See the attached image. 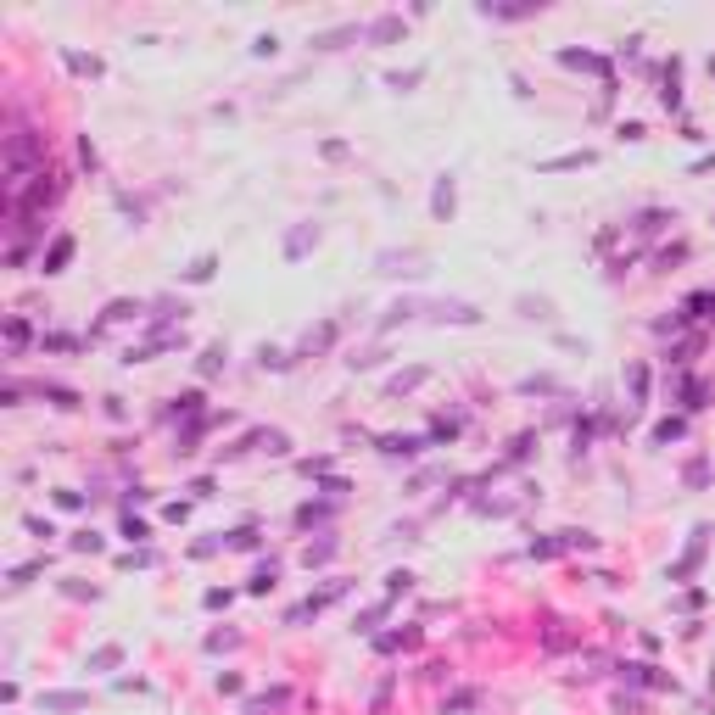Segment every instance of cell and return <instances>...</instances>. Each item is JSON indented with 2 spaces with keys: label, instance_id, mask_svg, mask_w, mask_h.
Listing matches in <instances>:
<instances>
[{
  "label": "cell",
  "instance_id": "cell-1",
  "mask_svg": "<svg viewBox=\"0 0 715 715\" xmlns=\"http://www.w3.org/2000/svg\"><path fill=\"white\" fill-rule=\"evenodd\" d=\"M67 258H73V235H56V240H51V251L39 258V269H45V274H62V269H67Z\"/></svg>",
  "mask_w": 715,
  "mask_h": 715
},
{
  "label": "cell",
  "instance_id": "cell-2",
  "mask_svg": "<svg viewBox=\"0 0 715 715\" xmlns=\"http://www.w3.org/2000/svg\"><path fill=\"white\" fill-rule=\"evenodd\" d=\"M431 213H436V218H453V179H447V174H442L436 190H431Z\"/></svg>",
  "mask_w": 715,
  "mask_h": 715
},
{
  "label": "cell",
  "instance_id": "cell-3",
  "mask_svg": "<svg viewBox=\"0 0 715 715\" xmlns=\"http://www.w3.org/2000/svg\"><path fill=\"white\" fill-rule=\"evenodd\" d=\"M213 269H218V258H213V251H201V258L185 269V280H190V285H207V280H213Z\"/></svg>",
  "mask_w": 715,
  "mask_h": 715
},
{
  "label": "cell",
  "instance_id": "cell-4",
  "mask_svg": "<svg viewBox=\"0 0 715 715\" xmlns=\"http://www.w3.org/2000/svg\"><path fill=\"white\" fill-rule=\"evenodd\" d=\"M593 162V151H570V157H554V162H542V174H559V168H587Z\"/></svg>",
  "mask_w": 715,
  "mask_h": 715
},
{
  "label": "cell",
  "instance_id": "cell-5",
  "mask_svg": "<svg viewBox=\"0 0 715 715\" xmlns=\"http://www.w3.org/2000/svg\"><path fill=\"white\" fill-rule=\"evenodd\" d=\"M381 453H391V458H408V453H419V442H413V436H386V442H381Z\"/></svg>",
  "mask_w": 715,
  "mask_h": 715
},
{
  "label": "cell",
  "instance_id": "cell-6",
  "mask_svg": "<svg viewBox=\"0 0 715 715\" xmlns=\"http://www.w3.org/2000/svg\"><path fill=\"white\" fill-rule=\"evenodd\" d=\"M78 704H84L78 693H51V699H45V710H78Z\"/></svg>",
  "mask_w": 715,
  "mask_h": 715
},
{
  "label": "cell",
  "instance_id": "cell-7",
  "mask_svg": "<svg viewBox=\"0 0 715 715\" xmlns=\"http://www.w3.org/2000/svg\"><path fill=\"white\" fill-rule=\"evenodd\" d=\"M419 381H425V369H408V374H397V381H391V391H413Z\"/></svg>",
  "mask_w": 715,
  "mask_h": 715
},
{
  "label": "cell",
  "instance_id": "cell-8",
  "mask_svg": "<svg viewBox=\"0 0 715 715\" xmlns=\"http://www.w3.org/2000/svg\"><path fill=\"white\" fill-rule=\"evenodd\" d=\"M6 341H12V347H23V341H28V324H23V319H12V324H6Z\"/></svg>",
  "mask_w": 715,
  "mask_h": 715
},
{
  "label": "cell",
  "instance_id": "cell-9",
  "mask_svg": "<svg viewBox=\"0 0 715 715\" xmlns=\"http://www.w3.org/2000/svg\"><path fill=\"white\" fill-rule=\"evenodd\" d=\"M670 436H682V419H665V425L654 431V442H670Z\"/></svg>",
  "mask_w": 715,
  "mask_h": 715
},
{
  "label": "cell",
  "instance_id": "cell-10",
  "mask_svg": "<svg viewBox=\"0 0 715 715\" xmlns=\"http://www.w3.org/2000/svg\"><path fill=\"white\" fill-rule=\"evenodd\" d=\"M710 73H715V62H710Z\"/></svg>",
  "mask_w": 715,
  "mask_h": 715
}]
</instances>
